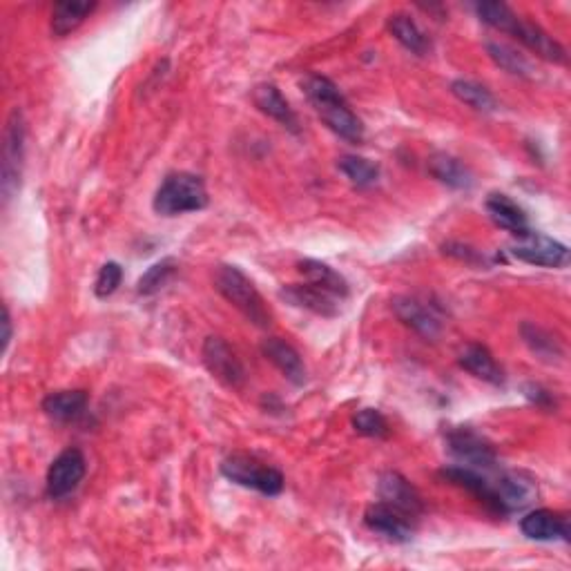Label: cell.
Instances as JSON below:
<instances>
[{
	"instance_id": "obj_1",
	"label": "cell",
	"mask_w": 571,
	"mask_h": 571,
	"mask_svg": "<svg viewBox=\"0 0 571 571\" xmlns=\"http://www.w3.org/2000/svg\"><path fill=\"white\" fill-rule=\"evenodd\" d=\"M304 94L311 101L317 116L322 119L328 128H331L337 137H342L348 143H362L364 141V123L351 108H348L342 92L337 85L326 79V76L313 74L304 81Z\"/></svg>"
},
{
	"instance_id": "obj_2",
	"label": "cell",
	"mask_w": 571,
	"mask_h": 571,
	"mask_svg": "<svg viewBox=\"0 0 571 571\" xmlns=\"http://www.w3.org/2000/svg\"><path fill=\"white\" fill-rule=\"evenodd\" d=\"M208 190L201 177L190 172H172L154 195L152 208L161 217H179L186 212H197L208 206Z\"/></svg>"
},
{
	"instance_id": "obj_3",
	"label": "cell",
	"mask_w": 571,
	"mask_h": 571,
	"mask_svg": "<svg viewBox=\"0 0 571 571\" xmlns=\"http://www.w3.org/2000/svg\"><path fill=\"white\" fill-rule=\"evenodd\" d=\"M215 288L248 322H253L259 328H268L273 324V313L266 306L264 297L259 295L255 284L237 266H219L215 273Z\"/></svg>"
},
{
	"instance_id": "obj_4",
	"label": "cell",
	"mask_w": 571,
	"mask_h": 571,
	"mask_svg": "<svg viewBox=\"0 0 571 571\" xmlns=\"http://www.w3.org/2000/svg\"><path fill=\"white\" fill-rule=\"evenodd\" d=\"M25 119L23 112L14 108L7 116L5 132H3V174H0V192H3V201L9 203L16 192L21 190L23 179V163H25Z\"/></svg>"
},
{
	"instance_id": "obj_5",
	"label": "cell",
	"mask_w": 571,
	"mask_h": 571,
	"mask_svg": "<svg viewBox=\"0 0 571 571\" xmlns=\"http://www.w3.org/2000/svg\"><path fill=\"white\" fill-rule=\"evenodd\" d=\"M221 473L235 485L259 491L270 498L279 496L286 485L282 471L268 467V464L255 460L253 456H246V453H235V456L226 458L221 462Z\"/></svg>"
},
{
	"instance_id": "obj_6",
	"label": "cell",
	"mask_w": 571,
	"mask_h": 571,
	"mask_svg": "<svg viewBox=\"0 0 571 571\" xmlns=\"http://www.w3.org/2000/svg\"><path fill=\"white\" fill-rule=\"evenodd\" d=\"M201 360L208 373L228 389H241L246 384V369L232 346L219 335L206 337L201 348Z\"/></svg>"
},
{
	"instance_id": "obj_7",
	"label": "cell",
	"mask_w": 571,
	"mask_h": 571,
	"mask_svg": "<svg viewBox=\"0 0 571 571\" xmlns=\"http://www.w3.org/2000/svg\"><path fill=\"white\" fill-rule=\"evenodd\" d=\"M511 257H516L522 264L540 266V268H565L569 264V248L560 241L551 239L540 232H527L518 237L514 246L509 248Z\"/></svg>"
},
{
	"instance_id": "obj_8",
	"label": "cell",
	"mask_w": 571,
	"mask_h": 571,
	"mask_svg": "<svg viewBox=\"0 0 571 571\" xmlns=\"http://www.w3.org/2000/svg\"><path fill=\"white\" fill-rule=\"evenodd\" d=\"M87 473V462L81 449H65L63 453H58L54 462L47 469V496L54 500H61L65 496H70L83 482Z\"/></svg>"
},
{
	"instance_id": "obj_9",
	"label": "cell",
	"mask_w": 571,
	"mask_h": 571,
	"mask_svg": "<svg viewBox=\"0 0 571 571\" xmlns=\"http://www.w3.org/2000/svg\"><path fill=\"white\" fill-rule=\"evenodd\" d=\"M415 520L418 518L382 500L371 505L364 514L366 527L391 540V543H409L415 531Z\"/></svg>"
},
{
	"instance_id": "obj_10",
	"label": "cell",
	"mask_w": 571,
	"mask_h": 571,
	"mask_svg": "<svg viewBox=\"0 0 571 571\" xmlns=\"http://www.w3.org/2000/svg\"><path fill=\"white\" fill-rule=\"evenodd\" d=\"M447 444H449V451L464 464V467H471V469L496 467V462H498L496 449H493L491 442H487L476 431H471L467 427L453 429L447 435Z\"/></svg>"
},
{
	"instance_id": "obj_11",
	"label": "cell",
	"mask_w": 571,
	"mask_h": 571,
	"mask_svg": "<svg viewBox=\"0 0 571 571\" xmlns=\"http://www.w3.org/2000/svg\"><path fill=\"white\" fill-rule=\"evenodd\" d=\"M496 491L498 514H511V511L527 509L538 498L536 480L522 471H509L493 482Z\"/></svg>"
},
{
	"instance_id": "obj_12",
	"label": "cell",
	"mask_w": 571,
	"mask_h": 571,
	"mask_svg": "<svg viewBox=\"0 0 571 571\" xmlns=\"http://www.w3.org/2000/svg\"><path fill=\"white\" fill-rule=\"evenodd\" d=\"M393 313L398 315V319L402 324H406L409 328H413L415 333L427 337V340H433L438 337L442 331V322L440 317L435 315L433 306H429L427 302H422L418 297L411 295H398L393 297Z\"/></svg>"
},
{
	"instance_id": "obj_13",
	"label": "cell",
	"mask_w": 571,
	"mask_h": 571,
	"mask_svg": "<svg viewBox=\"0 0 571 571\" xmlns=\"http://www.w3.org/2000/svg\"><path fill=\"white\" fill-rule=\"evenodd\" d=\"M507 34L516 36L518 41L527 47V50H531L540 58H545V61H549V63H558V65L567 63L565 47L560 45L554 36H549L545 29L536 23L525 21V18L516 16V21H514V25L509 27Z\"/></svg>"
},
{
	"instance_id": "obj_14",
	"label": "cell",
	"mask_w": 571,
	"mask_h": 571,
	"mask_svg": "<svg viewBox=\"0 0 571 571\" xmlns=\"http://www.w3.org/2000/svg\"><path fill=\"white\" fill-rule=\"evenodd\" d=\"M279 295L290 306L295 308H304L308 313H315L319 317H337L340 315V302L342 299L333 297L331 293H326V290L317 288L313 284H288L282 290H279Z\"/></svg>"
},
{
	"instance_id": "obj_15",
	"label": "cell",
	"mask_w": 571,
	"mask_h": 571,
	"mask_svg": "<svg viewBox=\"0 0 571 571\" xmlns=\"http://www.w3.org/2000/svg\"><path fill=\"white\" fill-rule=\"evenodd\" d=\"M377 493H380L382 502L398 507L411 516H422L424 502L420 491L415 489L409 480H406L398 471H384L380 480H377Z\"/></svg>"
},
{
	"instance_id": "obj_16",
	"label": "cell",
	"mask_w": 571,
	"mask_h": 571,
	"mask_svg": "<svg viewBox=\"0 0 571 571\" xmlns=\"http://www.w3.org/2000/svg\"><path fill=\"white\" fill-rule=\"evenodd\" d=\"M520 531L529 540H538V543H554V540H565V543H569L571 536L567 518L551 509L529 511V514L520 520Z\"/></svg>"
},
{
	"instance_id": "obj_17",
	"label": "cell",
	"mask_w": 571,
	"mask_h": 571,
	"mask_svg": "<svg viewBox=\"0 0 571 571\" xmlns=\"http://www.w3.org/2000/svg\"><path fill=\"white\" fill-rule=\"evenodd\" d=\"M261 353H264L266 360L277 366L279 373H282L290 384L304 386L308 382V371L302 355L288 342L279 340V337H268V340L261 344Z\"/></svg>"
},
{
	"instance_id": "obj_18",
	"label": "cell",
	"mask_w": 571,
	"mask_h": 571,
	"mask_svg": "<svg viewBox=\"0 0 571 571\" xmlns=\"http://www.w3.org/2000/svg\"><path fill=\"white\" fill-rule=\"evenodd\" d=\"M485 208H487L489 219L498 228L507 230L516 237H522L529 232V219L525 215V210H522L511 197L500 195V192H493V195L487 197Z\"/></svg>"
},
{
	"instance_id": "obj_19",
	"label": "cell",
	"mask_w": 571,
	"mask_h": 571,
	"mask_svg": "<svg viewBox=\"0 0 571 571\" xmlns=\"http://www.w3.org/2000/svg\"><path fill=\"white\" fill-rule=\"evenodd\" d=\"M440 476L456 485L460 489H467L469 493H473L482 505L489 507L491 511H498V502H496V491H493V482L487 480L478 469L471 467H444L440 471Z\"/></svg>"
},
{
	"instance_id": "obj_20",
	"label": "cell",
	"mask_w": 571,
	"mask_h": 571,
	"mask_svg": "<svg viewBox=\"0 0 571 571\" xmlns=\"http://www.w3.org/2000/svg\"><path fill=\"white\" fill-rule=\"evenodd\" d=\"M253 103L257 105V110L261 114L270 116V119L277 121L279 125H284L290 132H297V114L290 108V103L284 99V94L277 90L275 85L261 83L253 90Z\"/></svg>"
},
{
	"instance_id": "obj_21",
	"label": "cell",
	"mask_w": 571,
	"mask_h": 571,
	"mask_svg": "<svg viewBox=\"0 0 571 571\" xmlns=\"http://www.w3.org/2000/svg\"><path fill=\"white\" fill-rule=\"evenodd\" d=\"M90 395L85 391H56L43 400V411L58 422H74L85 415Z\"/></svg>"
},
{
	"instance_id": "obj_22",
	"label": "cell",
	"mask_w": 571,
	"mask_h": 571,
	"mask_svg": "<svg viewBox=\"0 0 571 571\" xmlns=\"http://www.w3.org/2000/svg\"><path fill=\"white\" fill-rule=\"evenodd\" d=\"M460 366L464 371H469L471 375H476L478 380H485L489 384L500 386L505 382V373L498 366V362L493 360V355L489 353V348L480 344H469L460 353Z\"/></svg>"
},
{
	"instance_id": "obj_23",
	"label": "cell",
	"mask_w": 571,
	"mask_h": 571,
	"mask_svg": "<svg viewBox=\"0 0 571 571\" xmlns=\"http://www.w3.org/2000/svg\"><path fill=\"white\" fill-rule=\"evenodd\" d=\"M429 172L440 183H444V186H449L453 190H469L473 186L471 170L464 166L460 159L451 157V154H444V152L433 154L429 161Z\"/></svg>"
},
{
	"instance_id": "obj_24",
	"label": "cell",
	"mask_w": 571,
	"mask_h": 571,
	"mask_svg": "<svg viewBox=\"0 0 571 571\" xmlns=\"http://www.w3.org/2000/svg\"><path fill=\"white\" fill-rule=\"evenodd\" d=\"M299 273L306 277L308 284L326 290V293H331L337 299L348 297L346 279L337 273V270H333L331 266L322 264V261H317V259L299 261Z\"/></svg>"
},
{
	"instance_id": "obj_25",
	"label": "cell",
	"mask_w": 571,
	"mask_h": 571,
	"mask_svg": "<svg viewBox=\"0 0 571 571\" xmlns=\"http://www.w3.org/2000/svg\"><path fill=\"white\" fill-rule=\"evenodd\" d=\"M96 3H56L52 9V34L63 38L79 29L92 16Z\"/></svg>"
},
{
	"instance_id": "obj_26",
	"label": "cell",
	"mask_w": 571,
	"mask_h": 571,
	"mask_svg": "<svg viewBox=\"0 0 571 571\" xmlns=\"http://www.w3.org/2000/svg\"><path fill=\"white\" fill-rule=\"evenodd\" d=\"M389 29H391V34L395 36V41H398L400 45H404L409 52L418 54V56L429 54V50H431L429 36L422 32L420 25L415 23L411 16L393 14L389 18Z\"/></svg>"
},
{
	"instance_id": "obj_27",
	"label": "cell",
	"mask_w": 571,
	"mask_h": 571,
	"mask_svg": "<svg viewBox=\"0 0 571 571\" xmlns=\"http://www.w3.org/2000/svg\"><path fill=\"white\" fill-rule=\"evenodd\" d=\"M337 168L357 188H369L380 177V166L364 157H357V154H344V157L337 159Z\"/></svg>"
},
{
	"instance_id": "obj_28",
	"label": "cell",
	"mask_w": 571,
	"mask_h": 571,
	"mask_svg": "<svg viewBox=\"0 0 571 571\" xmlns=\"http://www.w3.org/2000/svg\"><path fill=\"white\" fill-rule=\"evenodd\" d=\"M451 92L458 101H462L464 105H469V108L478 110V112H493L498 108L496 96H493L487 87L480 83L458 79L451 83Z\"/></svg>"
},
{
	"instance_id": "obj_29",
	"label": "cell",
	"mask_w": 571,
	"mask_h": 571,
	"mask_svg": "<svg viewBox=\"0 0 571 571\" xmlns=\"http://www.w3.org/2000/svg\"><path fill=\"white\" fill-rule=\"evenodd\" d=\"M520 335L525 344L531 348V353L543 357V360H556V357L563 355V346H560L556 337L547 333L545 328L525 322L520 326Z\"/></svg>"
},
{
	"instance_id": "obj_30",
	"label": "cell",
	"mask_w": 571,
	"mask_h": 571,
	"mask_svg": "<svg viewBox=\"0 0 571 571\" xmlns=\"http://www.w3.org/2000/svg\"><path fill=\"white\" fill-rule=\"evenodd\" d=\"M487 54L493 63L514 76H531V72H534V67H531V63L527 61V56L520 54L507 43H487Z\"/></svg>"
},
{
	"instance_id": "obj_31",
	"label": "cell",
	"mask_w": 571,
	"mask_h": 571,
	"mask_svg": "<svg viewBox=\"0 0 571 571\" xmlns=\"http://www.w3.org/2000/svg\"><path fill=\"white\" fill-rule=\"evenodd\" d=\"M177 268H179L177 259H172V257L157 261V264L150 266L141 275L139 284H137V293L143 295V297H150L154 293H159V290L166 286L170 279L174 277V273H177Z\"/></svg>"
},
{
	"instance_id": "obj_32",
	"label": "cell",
	"mask_w": 571,
	"mask_h": 571,
	"mask_svg": "<svg viewBox=\"0 0 571 571\" xmlns=\"http://www.w3.org/2000/svg\"><path fill=\"white\" fill-rule=\"evenodd\" d=\"M476 14L485 25L498 29V32H509V27L516 21V12L505 3H478Z\"/></svg>"
},
{
	"instance_id": "obj_33",
	"label": "cell",
	"mask_w": 571,
	"mask_h": 571,
	"mask_svg": "<svg viewBox=\"0 0 571 571\" xmlns=\"http://www.w3.org/2000/svg\"><path fill=\"white\" fill-rule=\"evenodd\" d=\"M353 429L366 438H389V422L377 409H362L355 413Z\"/></svg>"
},
{
	"instance_id": "obj_34",
	"label": "cell",
	"mask_w": 571,
	"mask_h": 571,
	"mask_svg": "<svg viewBox=\"0 0 571 571\" xmlns=\"http://www.w3.org/2000/svg\"><path fill=\"white\" fill-rule=\"evenodd\" d=\"M121 282H123V268L116 264V261H108V264L101 266L99 275H96L94 295L99 299H108L119 290Z\"/></svg>"
},
{
	"instance_id": "obj_35",
	"label": "cell",
	"mask_w": 571,
	"mask_h": 571,
	"mask_svg": "<svg viewBox=\"0 0 571 571\" xmlns=\"http://www.w3.org/2000/svg\"><path fill=\"white\" fill-rule=\"evenodd\" d=\"M444 255H449L453 259H460V261H467V264H485V255H480L476 248H471L467 244H460V241H447V244L442 246Z\"/></svg>"
},
{
	"instance_id": "obj_36",
	"label": "cell",
	"mask_w": 571,
	"mask_h": 571,
	"mask_svg": "<svg viewBox=\"0 0 571 571\" xmlns=\"http://www.w3.org/2000/svg\"><path fill=\"white\" fill-rule=\"evenodd\" d=\"M527 398L531 402H536L538 406H551V404H554V398H551V393L545 391L543 386H536V384L527 386Z\"/></svg>"
},
{
	"instance_id": "obj_37",
	"label": "cell",
	"mask_w": 571,
	"mask_h": 571,
	"mask_svg": "<svg viewBox=\"0 0 571 571\" xmlns=\"http://www.w3.org/2000/svg\"><path fill=\"white\" fill-rule=\"evenodd\" d=\"M9 342H12V317H9V308H3V353H7Z\"/></svg>"
}]
</instances>
